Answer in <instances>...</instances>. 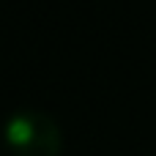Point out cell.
Segmentation results:
<instances>
[{
    "instance_id": "1",
    "label": "cell",
    "mask_w": 156,
    "mask_h": 156,
    "mask_svg": "<svg viewBox=\"0 0 156 156\" xmlns=\"http://www.w3.org/2000/svg\"><path fill=\"white\" fill-rule=\"evenodd\" d=\"M5 143L14 156H58L63 137L47 112L22 110L5 123Z\"/></svg>"
}]
</instances>
